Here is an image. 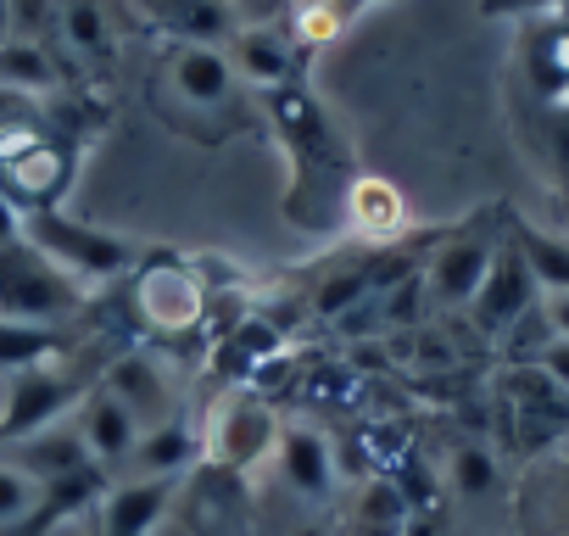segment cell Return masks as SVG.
<instances>
[{"mask_svg": "<svg viewBox=\"0 0 569 536\" xmlns=\"http://www.w3.org/2000/svg\"><path fill=\"white\" fill-rule=\"evenodd\" d=\"M34 503H40V480H29L18 464L0 458V530H12L18 519H29Z\"/></svg>", "mask_w": 569, "mask_h": 536, "instance_id": "484cf974", "label": "cell"}, {"mask_svg": "<svg viewBox=\"0 0 569 536\" xmlns=\"http://www.w3.org/2000/svg\"><path fill=\"white\" fill-rule=\"evenodd\" d=\"M146 96H151V112L173 135H184V140H196L207 151L251 129L246 85L234 79V68H229V57L218 46L168 40L157 51V62H151Z\"/></svg>", "mask_w": 569, "mask_h": 536, "instance_id": "7a4b0ae2", "label": "cell"}, {"mask_svg": "<svg viewBox=\"0 0 569 536\" xmlns=\"http://www.w3.org/2000/svg\"><path fill=\"white\" fill-rule=\"evenodd\" d=\"M330 7H308V18H297V29H302V40H325V34H336V18H325Z\"/></svg>", "mask_w": 569, "mask_h": 536, "instance_id": "4dcf8cb0", "label": "cell"}, {"mask_svg": "<svg viewBox=\"0 0 569 536\" xmlns=\"http://www.w3.org/2000/svg\"><path fill=\"white\" fill-rule=\"evenodd\" d=\"M273 441H279V419L257 397L234 391L212 408V425L201 430V458H212L223 469H251L257 458H268Z\"/></svg>", "mask_w": 569, "mask_h": 536, "instance_id": "30bf717a", "label": "cell"}, {"mask_svg": "<svg viewBox=\"0 0 569 536\" xmlns=\"http://www.w3.org/2000/svg\"><path fill=\"white\" fill-rule=\"evenodd\" d=\"M68 347H73V336L62 325H12V319H0V369H7V375L51 364Z\"/></svg>", "mask_w": 569, "mask_h": 536, "instance_id": "44dd1931", "label": "cell"}, {"mask_svg": "<svg viewBox=\"0 0 569 536\" xmlns=\"http://www.w3.org/2000/svg\"><path fill=\"white\" fill-rule=\"evenodd\" d=\"M12 40V12H7V0H0V46Z\"/></svg>", "mask_w": 569, "mask_h": 536, "instance_id": "d6a6232c", "label": "cell"}, {"mask_svg": "<svg viewBox=\"0 0 569 536\" xmlns=\"http://www.w3.org/2000/svg\"><path fill=\"white\" fill-rule=\"evenodd\" d=\"M7 12H12V40L46 46V34L57 23V0H7Z\"/></svg>", "mask_w": 569, "mask_h": 536, "instance_id": "4316f807", "label": "cell"}, {"mask_svg": "<svg viewBox=\"0 0 569 536\" xmlns=\"http://www.w3.org/2000/svg\"><path fill=\"white\" fill-rule=\"evenodd\" d=\"M73 430L84 436V447H90V458L101 464V469H112V475H123V464H129V453H134V441H140V425H134V414L96 380L90 386V397L73 408Z\"/></svg>", "mask_w": 569, "mask_h": 536, "instance_id": "2e32d148", "label": "cell"}, {"mask_svg": "<svg viewBox=\"0 0 569 536\" xmlns=\"http://www.w3.org/2000/svg\"><path fill=\"white\" fill-rule=\"evenodd\" d=\"M196 458H201V425L179 408L173 419L140 430V441H134V453H129L118 480H179Z\"/></svg>", "mask_w": 569, "mask_h": 536, "instance_id": "9a60e30c", "label": "cell"}, {"mask_svg": "<svg viewBox=\"0 0 569 536\" xmlns=\"http://www.w3.org/2000/svg\"><path fill=\"white\" fill-rule=\"evenodd\" d=\"M18 240H23V212L0 196V246H18Z\"/></svg>", "mask_w": 569, "mask_h": 536, "instance_id": "1f68e13d", "label": "cell"}, {"mask_svg": "<svg viewBox=\"0 0 569 536\" xmlns=\"http://www.w3.org/2000/svg\"><path fill=\"white\" fill-rule=\"evenodd\" d=\"M452 486H458L463 497H486V492L497 486V458H491V447L463 441V447L452 453Z\"/></svg>", "mask_w": 569, "mask_h": 536, "instance_id": "d4e9b609", "label": "cell"}, {"mask_svg": "<svg viewBox=\"0 0 569 536\" xmlns=\"http://www.w3.org/2000/svg\"><path fill=\"white\" fill-rule=\"evenodd\" d=\"M23 240L40 257H51L73 280H118V275L134 268V246L129 240H118L112 229H96V224H84V218H73L62 207L29 212L23 218Z\"/></svg>", "mask_w": 569, "mask_h": 536, "instance_id": "5b68a950", "label": "cell"}, {"mask_svg": "<svg viewBox=\"0 0 569 536\" xmlns=\"http://www.w3.org/2000/svg\"><path fill=\"white\" fill-rule=\"evenodd\" d=\"M347 224H352L358 235H369V240H397V235L408 229V201H402L386 179L358 173V179L347 185Z\"/></svg>", "mask_w": 569, "mask_h": 536, "instance_id": "d6986e66", "label": "cell"}, {"mask_svg": "<svg viewBox=\"0 0 569 536\" xmlns=\"http://www.w3.org/2000/svg\"><path fill=\"white\" fill-rule=\"evenodd\" d=\"M475 12H480L486 23H502V18H513V23H536V18H558V12H569V0H475Z\"/></svg>", "mask_w": 569, "mask_h": 536, "instance_id": "83f0119b", "label": "cell"}, {"mask_svg": "<svg viewBox=\"0 0 569 536\" xmlns=\"http://www.w3.org/2000/svg\"><path fill=\"white\" fill-rule=\"evenodd\" d=\"M302 536H319V530H302Z\"/></svg>", "mask_w": 569, "mask_h": 536, "instance_id": "836d02e7", "label": "cell"}, {"mask_svg": "<svg viewBox=\"0 0 569 536\" xmlns=\"http://www.w3.org/2000/svg\"><path fill=\"white\" fill-rule=\"evenodd\" d=\"M84 308H90L84 286L73 275H62L51 257H40L29 240L0 246V319L68 330V319H79Z\"/></svg>", "mask_w": 569, "mask_h": 536, "instance_id": "277c9868", "label": "cell"}, {"mask_svg": "<svg viewBox=\"0 0 569 536\" xmlns=\"http://www.w3.org/2000/svg\"><path fill=\"white\" fill-rule=\"evenodd\" d=\"M541 325L552 341H569V291H541Z\"/></svg>", "mask_w": 569, "mask_h": 536, "instance_id": "f546056e", "label": "cell"}, {"mask_svg": "<svg viewBox=\"0 0 569 536\" xmlns=\"http://www.w3.org/2000/svg\"><path fill=\"white\" fill-rule=\"evenodd\" d=\"M112 469H101V464H84V469H73V475H57V480H46L40 486V503L29 508V519H18L12 530H0V536H51L57 525H68V519H90L96 508H101V497L112 492Z\"/></svg>", "mask_w": 569, "mask_h": 536, "instance_id": "7c38bea8", "label": "cell"}, {"mask_svg": "<svg viewBox=\"0 0 569 536\" xmlns=\"http://www.w3.org/2000/svg\"><path fill=\"white\" fill-rule=\"evenodd\" d=\"M57 62L46 46H23V40H7L0 46V90H18V96H46L57 90Z\"/></svg>", "mask_w": 569, "mask_h": 536, "instance_id": "cb8c5ba5", "label": "cell"}, {"mask_svg": "<svg viewBox=\"0 0 569 536\" xmlns=\"http://www.w3.org/2000/svg\"><path fill=\"white\" fill-rule=\"evenodd\" d=\"M508 235H513L519 257L530 262V275H536L541 291H569V240L541 235V229H530L525 218H508Z\"/></svg>", "mask_w": 569, "mask_h": 536, "instance_id": "7402d4cb", "label": "cell"}, {"mask_svg": "<svg viewBox=\"0 0 569 536\" xmlns=\"http://www.w3.org/2000/svg\"><path fill=\"white\" fill-rule=\"evenodd\" d=\"M57 23H62V40H68V51L73 57H107L112 51V18H107V0H62V12H57Z\"/></svg>", "mask_w": 569, "mask_h": 536, "instance_id": "603a6c76", "label": "cell"}, {"mask_svg": "<svg viewBox=\"0 0 569 536\" xmlns=\"http://www.w3.org/2000/svg\"><path fill=\"white\" fill-rule=\"evenodd\" d=\"M207 280L173 251H146L134 257V280H129V314L162 336V341H179V336H196L201 319H207Z\"/></svg>", "mask_w": 569, "mask_h": 536, "instance_id": "3957f363", "label": "cell"}, {"mask_svg": "<svg viewBox=\"0 0 569 536\" xmlns=\"http://www.w3.org/2000/svg\"><path fill=\"white\" fill-rule=\"evenodd\" d=\"M73 173H79V140L73 135H46L23 157L0 162V196H7L23 218L29 212H51L73 190Z\"/></svg>", "mask_w": 569, "mask_h": 536, "instance_id": "ba28073f", "label": "cell"}, {"mask_svg": "<svg viewBox=\"0 0 569 536\" xmlns=\"http://www.w3.org/2000/svg\"><path fill=\"white\" fill-rule=\"evenodd\" d=\"M268 129L279 135L284 157H291V196H284V212L302 229H330L347 218V185L358 179L352 151L336 129V118L325 112V101L313 96V85H284L262 96Z\"/></svg>", "mask_w": 569, "mask_h": 536, "instance_id": "6da1fadb", "label": "cell"}, {"mask_svg": "<svg viewBox=\"0 0 569 536\" xmlns=\"http://www.w3.org/2000/svg\"><path fill=\"white\" fill-rule=\"evenodd\" d=\"M0 458L7 464H18L29 480H57V475H73V469H84V464H96L90 458V447H84V436L73 430V425H46V430H34V436H23V441H12V447H0Z\"/></svg>", "mask_w": 569, "mask_h": 536, "instance_id": "ac0fdd59", "label": "cell"}, {"mask_svg": "<svg viewBox=\"0 0 569 536\" xmlns=\"http://www.w3.org/2000/svg\"><path fill=\"white\" fill-rule=\"evenodd\" d=\"M273 458H279V480L291 486L297 497L325 503L336 492V453H330V441L313 425H279Z\"/></svg>", "mask_w": 569, "mask_h": 536, "instance_id": "e0dca14e", "label": "cell"}, {"mask_svg": "<svg viewBox=\"0 0 569 536\" xmlns=\"http://www.w3.org/2000/svg\"><path fill=\"white\" fill-rule=\"evenodd\" d=\"M536 302H541V286L530 275V262L519 257L513 235H502V246H497V257L486 268V280H480V291L469 302V325L480 336H508L525 314H536Z\"/></svg>", "mask_w": 569, "mask_h": 536, "instance_id": "9c48e42d", "label": "cell"}, {"mask_svg": "<svg viewBox=\"0 0 569 536\" xmlns=\"http://www.w3.org/2000/svg\"><path fill=\"white\" fill-rule=\"evenodd\" d=\"M173 492L179 480H112V492L84 519V530L90 536H151L162 514L173 508Z\"/></svg>", "mask_w": 569, "mask_h": 536, "instance_id": "5bb4252c", "label": "cell"}, {"mask_svg": "<svg viewBox=\"0 0 569 536\" xmlns=\"http://www.w3.org/2000/svg\"><path fill=\"white\" fill-rule=\"evenodd\" d=\"M497 218L502 212H480V218L447 229V240L430 246V257H425V302L430 308H441V314L463 308L469 314L486 268H491V257H497V246L508 235V229H497Z\"/></svg>", "mask_w": 569, "mask_h": 536, "instance_id": "8992f818", "label": "cell"}, {"mask_svg": "<svg viewBox=\"0 0 569 536\" xmlns=\"http://www.w3.org/2000/svg\"><path fill=\"white\" fill-rule=\"evenodd\" d=\"M151 12H157V23L168 29V40H190V46L234 40L229 0H151Z\"/></svg>", "mask_w": 569, "mask_h": 536, "instance_id": "ffe728a7", "label": "cell"}, {"mask_svg": "<svg viewBox=\"0 0 569 536\" xmlns=\"http://www.w3.org/2000/svg\"><path fill=\"white\" fill-rule=\"evenodd\" d=\"M101 386L134 414L140 430H151V425H162V419L179 414V403H173V380L162 375V364H157L151 353H118V358L101 369Z\"/></svg>", "mask_w": 569, "mask_h": 536, "instance_id": "4fadbf2b", "label": "cell"}, {"mask_svg": "<svg viewBox=\"0 0 569 536\" xmlns=\"http://www.w3.org/2000/svg\"><path fill=\"white\" fill-rule=\"evenodd\" d=\"M530 369H536L552 391H563V397H569V341H547V347L530 358Z\"/></svg>", "mask_w": 569, "mask_h": 536, "instance_id": "f1b7e54d", "label": "cell"}, {"mask_svg": "<svg viewBox=\"0 0 569 536\" xmlns=\"http://www.w3.org/2000/svg\"><path fill=\"white\" fill-rule=\"evenodd\" d=\"M84 536H90V530H84Z\"/></svg>", "mask_w": 569, "mask_h": 536, "instance_id": "e575fe53", "label": "cell"}, {"mask_svg": "<svg viewBox=\"0 0 569 536\" xmlns=\"http://www.w3.org/2000/svg\"><path fill=\"white\" fill-rule=\"evenodd\" d=\"M90 375L73 369V364H34V369H18L12 386H7V408H0V447H12L46 425H62V414H73L84 397H90Z\"/></svg>", "mask_w": 569, "mask_h": 536, "instance_id": "52a82bcc", "label": "cell"}, {"mask_svg": "<svg viewBox=\"0 0 569 536\" xmlns=\"http://www.w3.org/2000/svg\"><path fill=\"white\" fill-rule=\"evenodd\" d=\"M223 57H229L234 79L251 85L257 96L284 90V85H302V46L284 34V29H268V23L234 29V40H229Z\"/></svg>", "mask_w": 569, "mask_h": 536, "instance_id": "8fae6325", "label": "cell"}]
</instances>
